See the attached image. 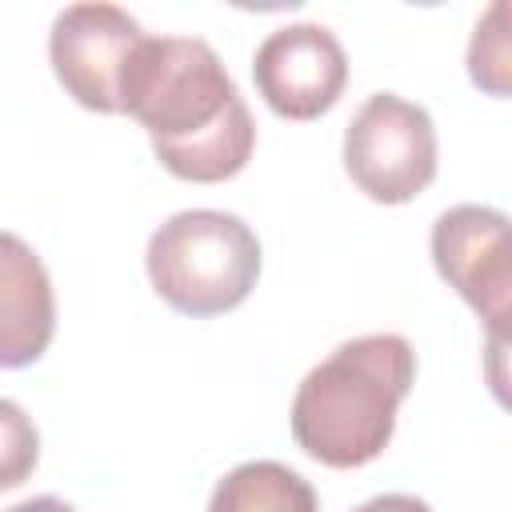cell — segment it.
Wrapping results in <instances>:
<instances>
[{"label":"cell","instance_id":"cell-1","mask_svg":"<svg viewBox=\"0 0 512 512\" xmlns=\"http://www.w3.org/2000/svg\"><path fill=\"white\" fill-rule=\"evenodd\" d=\"M120 104L176 180H232L256 148L240 88L216 48L196 36H144L128 60Z\"/></svg>","mask_w":512,"mask_h":512},{"label":"cell","instance_id":"cell-2","mask_svg":"<svg viewBox=\"0 0 512 512\" xmlns=\"http://www.w3.org/2000/svg\"><path fill=\"white\" fill-rule=\"evenodd\" d=\"M416 380V352L396 332H368L332 348L292 396V440L328 468L372 464L396 432Z\"/></svg>","mask_w":512,"mask_h":512},{"label":"cell","instance_id":"cell-3","mask_svg":"<svg viewBox=\"0 0 512 512\" xmlns=\"http://www.w3.org/2000/svg\"><path fill=\"white\" fill-rule=\"evenodd\" d=\"M144 268L168 308L208 320L232 312L256 288L260 240L232 212L188 208L152 232Z\"/></svg>","mask_w":512,"mask_h":512},{"label":"cell","instance_id":"cell-4","mask_svg":"<svg viewBox=\"0 0 512 512\" xmlns=\"http://www.w3.org/2000/svg\"><path fill=\"white\" fill-rule=\"evenodd\" d=\"M344 172L376 204H408L436 176V124L428 108L372 92L344 128Z\"/></svg>","mask_w":512,"mask_h":512},{"label":"cell","instance_id":"cell-5","mask_svg":"<svg viewBox=\"0 0 512 512\" xmlns=\"http://www.w3.org/2000/svg\"><path fill=\"white\" fill-rule=\"evenodd\" d=\"M432 264L500 344L512 316L508 216L488 204H456L440 212L432 224Z\"/></svg>","mask_w":512,"mask_h":512},{"label":"cell","instance_id":"cell-6","mask_svg":"<svg viewBox=\"0 0 512 512\" xmlns=\"http://www.w3.org/2000/svg\"><path fill=\"white\" fill-rule=\"evenodd\" d=\"M144 28L116 4H68L52 20L48 60L64 92L88 112H124V72Z\"/></svg>","mask_w":512,"mask_h":512},{"label":"cell","instance_id":"cell-7","mask_svg":"<svg viewBox=\"0 0 512 512\" xmlns=\"http://www.w3.org/2000/svg\"><path fill=\"white\" fill-rule=\"evenodd\" d=\"M252 80L264 104L284 120H316L324 116L344 84L348 56L332 28L324 24H284L264 36L252 56Z\"/></svg>","mask_w":512,"mask_h":512},{"label":"cell","instance_id":"cell-8","mask_svg":"<svg viewBox=\"0 0 512 512\" xmlns=\"http://www.w3.org/2000/svg\"><path fill=\"white\" fill-rule=\"evenodd\" d=\"M56 332V296L44 260L12 232H0V368L36 364Z\"/></svg>","mask_w":512,"mask_h":512},{"label":"cell","instance_id":"cell-9","mask_svg":"<svg viewBox=\"0 0 512 512\" xmlns=\"http://www.w3.org/2000/svg\"><path fill=\"white\" fill-rule=\"evenodd\" d=\"M208 512H316V492L280 460H248L212 488Z\"/></svg>","mask_w":512,"mask_h":512},{"label":"cell","instance_id":"cell-10","mask_svg":"<svg viewBox=\"0 0 512 512\" xmlns=\"http://www.w3.org/2000/svg\"><path fill=\"white\" fill-rule=\"evenodd\" d=\"M468 76L476 88L492 96H508V32H504V4H492L472 32L468 44Z\"/></svg>","mask_w":512,"mask_h":512},{"label":"cell","instance_id":"cell-11","mask_svg":"<svg viewBox=\"0 0 512 512\" xmlns=\"http://www.w3.org/2000/svg\"><path fill=\"white\" fill-rule=\"evenodd\" d=\"M40 460V436L32 416L0 396V492L20 488Z\"/></svg>","mask_w":512,"mask_h":512},{"label":"cell","instance_id":"cell-12","mask_svg":"<svg viewBox=\"0 0 512 512\" xmlns=\"http://www.w3.org/2000/svg\"><path fill=\"white\" fill-rule=\"evenodd\" d=\"M352 512H432L420 496H408V492H384V496H372V500H364L360 508H352Z\"/></svg>","mask_w":512,"mask_h":512},{"label":"cell","instance_id":"cell-13","mask_svg":"<svg viewBox=\"0 0 512 512\" xmlns=\"http://www.w3.org/2000/svg\"><path fill=\"white\" fill-rule=\"evenodd\" d=\"M4 512H76V508L56 500V496H32V500H20V504H12Z\"/></svg>","mask_w":512,"mask_h":512}]
</instances>
